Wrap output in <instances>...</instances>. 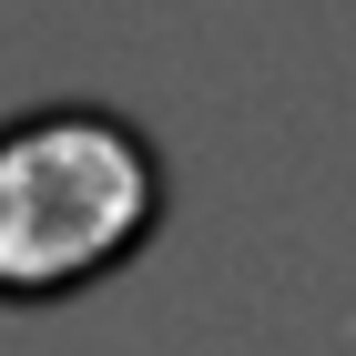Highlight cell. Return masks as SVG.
<instances>
[{
    "label": "cell",
    "instance_id": "6da1fadb",
    "mask_svg": "<svg viewBox=\"0 0 356 356\" xmlns=\"http://www.w3.org/2000/svg\"><path fill=\"white\" fill-rule=\"evenodd\" d=\"M173 214V163L122 102L0 112V305L41 316L133 265Z\"/></svg>",
    "mask_w": 356,
    "mask_h": 356
}]
</instances>
